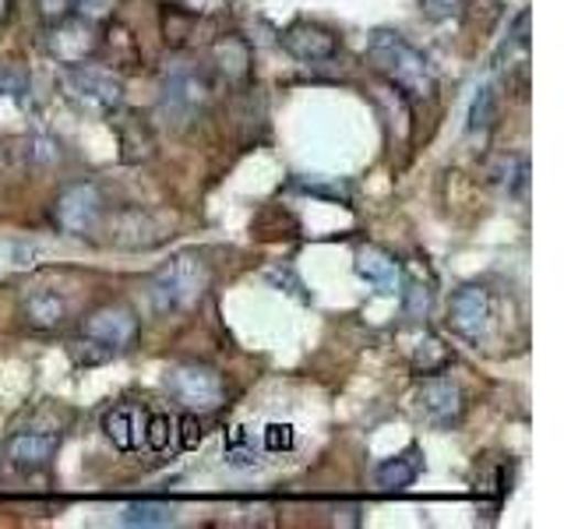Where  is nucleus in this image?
I'll return each mask as SVG.
<instances>
[{"label":"nucleus","instance_id":"nucleus-1","mask_svg":"<svg viewBox=\"0 0 564 529\" xmlns=\"http://www.w3.org/2000/svg\"><path fill=\"white\" fill-rule=\"evenodd\" d=\"M367 61L378 75H384L392 85H399L405 96L431 99L437 93V75L427 61V53L416 50L405 35H399L392 29H378L375 35H370Z\"/></svg>","mask_w":564,"mask_h":529},{"label":"nucleus","instance_id":"nucleus-2","mask_svg":"<svg viewBox=\"0 0 564 529\" xmlns=\"http://www.w3.org/2000/svg\"><path fill=\"white\" fill-rule=\"evenodd\" d=\"M208 264L198 255H176L149 279V296L159 314L191 311L208 290Z\"/></svg>","mask_w":564,"mask_h":529},{"label":"nucleus","instance_id":"nucleus-3","mask_svg":"<svg viewBox=\"0 0 564 529\" xmlns=\"http://www.w3.org/2000/svg\"><path fill=\"white\" fill-rule=\"evenodd\" d=\"M166 392L184 406L187 413H212L226 402V381L208 364H173L166 370Z\"/></svg>","mask_w":564,"mask_h":529},{"label":"nucleus","instance_id":"nucleus-4","mask_svg":"<svg viewBox=\"0 0 564 529\" xmlns=\"http://www.w3.org/2000/svg\"><path fill=\"white\" fill-rule=\"evenodd\" d=\"M208 99H212V85L205 78V71L181 64V67L166 71L159 110H163V117L173 123V128H184L187 120H194L205 110Z\"/></svg>","mask_w":564,"mask_h":529},{"label":"nucleus","instance_id":"nucleus-5","mask_svg":"<svg viewBox=\"0 0 564 529\" xmlns=\"http://www.w3.org/2000/svg\"><path fill=\"white\" fill-rule=\"evenodd\" d=\"M64 88L70 93V99H78L88 110H99V114H113L123 102V82L106 67L70 64L64 71Z\"/></svg>","mask_w":564,"mask_h":529},{"label":"nucleus","instance_id":"nucleus-6","mask_svg":"<svg viewBox=\"0 0 564 529\" xmlns=\"http://www.w3.org/2000/svg\"><path fill=\"white\" fill-rule=\"evenodd\" d=\"M448 322H452L455 335H463L466 343L480 346L494 325V293L484 287V282H469V287L455 290L452 307H448Z\"/></svg>","mask_w":564,"mask_h":529},{"label":"nucleus","instance_id":"nucleus-7","mask_svg":"<svg viewBox=\"0 0 564 529\" xmlns=\"http://www.w3.org/2000/svg\"><path fill=\"white\" fill-rule=\"evenodd\" d=\"M102 219V194L96 184H70L53 202V223L70 237H88Z\"/></svg>","mask_w":564,"mask_h":529},{"label":"nucleus","instance_id":"nucleus-8","mask_svg":"<svg viewBox=\"0 0 564 529\" xmlns=\"http://www.w3.org/2000/svg\"><path fill=\"white\" fill-rule=\"evenodd\" d=\"M82 339H88L93 346H102V353H120L138 339V317L123 304H106L85 317Z\"/></svg>","mask_w":564,"mask_h":529},{"label":"nucleus","instance_id":"nucleus-9","mask_svg":"<svg viewBox=\"0 0 564 529\" xmlns=\"http://www.w3.org/2000/svg\"><path fill=\"white\" fill-rule=\"evenodd\" d=\"M46 50H50V57H57L67 67L85 64L99 50V32L93 29V22H85V18H61V22H53L46 35Z\"/></svg>","mask_w":564,"mask_h":529},{"label":"nucleus","instance_id":"nucleus-10","mask_svg":"<svg viewBox=\"0 0 564 529\" xmlns=\"http://www.w3.org/2000/svg\"><path fill=\"white\" fill-rule=\"evenodd\" d=\"M279 43H282V50L290 53V57L304 61V64H322V61H332L335 53H339V40H335L328 29L314 25V22L290 25L286 32L279 35Z\"/></svg>","mask_w":564,"mask_h":529},{"label":"nucleus","instance_id":"nucleus-11","mask_svg":"<svg viewBox=\"0 0 564 529\" xmlns=\"http://www.w3.org/2000/svg\"><path fill=\"white\" fill-rule=\"evenodd\" d=\"M463 388H458L455 381L448 378H431L423 381L420 388V413L427 423H434V428H452V423L463 420Z\"/></svg>","mask_w":564,"mask_h":529},{"label":"nucleus","instance_id":"nucleus-12","mask_svg":"<svg viewBox=\"0 0 564 529\" xmlns=\"http://www.w3.org/2000/svg\"><path fill=\"white\" fill-rule=\"evenodd\" d=\"M352 269H357L360 279H367L370 287H375V293L381 296H395L402 290V261H395V255H388L384 247H360L357 251V261H352Z\"/></svg>","mask_w":564,"mask_h":529},{"label":"nucleus","instance_id":"nucleus-13","mask_svg":"<svg viewBox=\"0 0 564 529\" xmlns=\"http://www.w3.org/2000/svg\"><path fill=\"white\" fill-rule=\"evenodd\" d=\"M145 420H149L145 406H134V402L113 406V410L102 417V431L120 452H134L145 445Z\"/></svg>","mask_w":564,"mask_h":529},{"label":"nucleus","instance_id":"nucleus-14","mask_svg":"<svg viewBox=\"0 0 564 529\" xmlns=\"http://www.w3.org/2000/svg\"><path fill=\"white\" fill-rule=\"evenodd\" d=\"M57 445H61L57 434L22 431V434H14L8 441V458H11V466L25 469V473H35V469H46L53 463V455H57Z\"/></svg>","mask_w":564,"mask_h":529},{"label":"nucleus","instance_id":"nucleus-15","mask_svg":"<svg viewBox=\"0 0 564 529\" xmlns=\"http://www.w3.org/2000/svg\"><path fill=\"white\" fill-rule=\"evenodd\" d=\"M423 469V452L420 449H405L395 458H384V463L375 469V484L384 490H405L416 484V476Z\"/></svg>","mask_w":564,"mask_h":529},{"label":"nucleus","instance_id":"nucleus-16","mask_svg":"<svg viewBox=\"0 0 564 529\" xmlns=\"http://www.w3.org/2000/svg\"><path fill=\"white\" fill-rule=\"evenodd\" d=\"M25 322L40 332H50V328H61L64 317H67V304L61 293L53 290H35L29 300H25Z\"/></svg>","mask_w":564,"mask_h":529},{"label":"nucleus","instance_id":"nucleus-17","mask_svg":"<svg viewBox=\"0 0 564 529\" xmlns=\"http://www.w3.org/2000/svg\"><path fill=\"white\" fill-rule=\"evenodd\" d=\"M216 64L229 82H243L251 75V46L243 40H234V35H226V40L216 43Z\"/></svg>","mask_w":564,"mask_h":529},{"label":"nucleus","instance_id":"nucleus-18","mask_svg":"<svg viewBox=\"0 0 564 529\" xmlns=\"http://www.w3.org/2000/svg\"><path fill=\"white\" fill-rule=\"evenodd\" d=\"M498 110H501V93L494 82H484L480 88H476V96L469 102V134L476 131H490L494 120H498Z\"/></svg>","mask_w":564,"mask_h":529},{"label":"nucleus","instance_id":"nucleus-19","mask_svg":"<svg viewBox=\"0 0 564 529\" xmlns=\"http://www.w3.org/2000/svg\"><path fill=\"white\" fill-rule=\"evenodd\" d=\"M120 522L123 526H141V529H163V526L176 522V508L166 505V501H134V505L123 508Z\"/></svg>","mask_w":564,"mask_h":529},{"label":"nucleus","instance_id":"nucleus-20","mask_svg":"<svg viewBox=\"0 0 564 529\" xmlns=\"http://www.w3.org/2000/svg\"><path fill=\"white\" fill-rule=\"evenodd\" d=\"M402 311L410 322H423V317L431 314V304H434V290L427 287V282H420L413 276H405L402 279Z\"/></svg>","mask_w":564,"mask_h":529},{"label":"nucleus","instance_id":"nucleus-21","mask_svg":"<svg viewBox=\"0 0 564 529\" xmlns=\"http://www.w3.org/2000/svg\"><path fill=\"white\" fill-rule=\"evenodd\" d=\"M448 364H452L448 346L441 339H434V335H423L413 349V367L420 370V375H437V370H445Z\"/></svg>","mask_w":564,"mask_h":529},{"label":"nucleus","instance_id":"nucleus-22","mask_svg":"<svg viewBox=\"0 0 564 529\" xmlns=\"http://www.w3.org/2000/svg\"><path fill=\"white\" fill-rule=\"evenodd\" d=\"M173 434H176V420H170L166 413H149V420H145V449L166 452Z\"/></svg>","mask_w":564,"mask_h":529},{"label":"nucleus","instance_id":"nucleus-23","mask_svg":"<svg viewBox=\"0 0 564 529\" xmlns=\"http://www.w3.org/2000/svg\"><path fill=\"white\" fill-rule=\"evenodd\" d=\"M226 463H229V466H237V469H251V466H258V452H254L251 445H247L243 428H234V434H229Z\"/></svg>","mask_w":564,"mask_h":529},{"label":"nucleus","instance_id":"nucleus-24","mask_svg":"<svg viewBox=\"0 0 564 529\" xmlns=\"http://www.w3.org/2000/svg\"><path fill=\"white\" fill-rule=\"evenodd\" d=\"M113 4H117V0H70V11L96 25V22H102V18L113 14Z\"/></svg>","mask_w":564,"mask_h":529},{"label":"nucleus","instance_id":"nucleus-25","mask_svg":"<svg viewBox=\"0 0 564 529\" xmlns=\"http://www.w3.org/2000/svg\"><path fill=\"white\" fill-rule=\"evenodd\" d=\"M176 18H181V22H170V18H166L163 32H166V43L170 46H184L191 29H194V11H181V8H176Z\"/></svg>","mask_w":564,"mask_h":529},{"label":"nucleus","instance_id":"nucleus-26","mask_svg":"<svg viewBox=\"0 0 564 529\" xmlns=\"http://www.w3.org/2000/svg\"><path fill=\"white\" fill-rule=\"evenodd\" d=\"M264 449L290 452L293 449V423H269V428H264Z\"/></svg>","mask_w":564,"mask_h":529},{"label":"nucleus","instance_id":"nucleus-27","mask_svg":"<svg viewBox=\"0 0 564 529\" xmlns=\"http://www.w3.org/2000/svg\"><path fill=\"white\" fill-rule=\"evenodd\" d=\"M176 428H181V449H198L202 445V438H205V431H202V420H198V413H187L181 423H176Z\"/></svg>","mask_w":564,"mask_h":529},{"label":"nucleus","instance_id":"nucleus-28","mask_svg":"<svg viewBox=\"0 0 564 529\" xmlns=\"http://www.w3.org/2000/svg\"><path fill=\"white\" fill-rule=\"evenodd\" d=\"M40 11H43L46 22L53 25V22H61V18H67L70 0H40Z\"/></svg>","mask_w":564,"mask_h":529},{"label":"nucleus","instance_id":"nucleus-29","mask_svg":"<svg viewBox=\"0 0 564 529\" xmlns=\"http://www.w3.org/2000/svg\"><path fill=\"white\" fill-rule=\"evenodd\" d=\"M8 4H11V0H0V22L8 18Z\"/></svg>","mask_w":564,"mask_h":529}]
</instances>
